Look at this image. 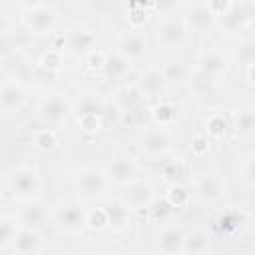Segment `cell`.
I'll use <instances>...</instances> for the list:
<instances>
[{
  "mask_svg": "<svg viewBox=\"0 0 255 255\" xmlns=\"http://www.w3.org/2000/svg\"><path fill=\"white\" fill-rule=\"evenodd\" d=\"M239 179L249 185V187H255V153L253 155H247L239 167Z\"/></svg>",
  "mask_w": 255,
  "mask_h": 255,
  "instance_id": "obj_40",
  "label": "cell"
},
{
  "mask_svg": "<svg viewBox=\"0 0 255 255\" xmlns=\"http://www.w3.org/2000/svg\"><path fill=\"white\" fill-rule=\"evenodd\" d=\"M197 72H201L203 76L211 78V80H221L227 74V58L221 50L217 48H207L203 52H199L197 60H195V68Z\"/></svg>",
  "mask_w": 255,
  "mask_h": 255,
  "instance_id": "obj_14",
  "label": "cell"
},
{
  "mask_svg": "<svg viewBox=\"0 0 255 255\" xmlns=\"http://www.w3.org/2000/svg\"><path fill=\"white\" fill-rule=\"evenodd\" d=\"M143 94L139 92V88L135 84L131 86H124L116 92V98H114V104L122 110V112H137L139 106L143 104Z\"/></svg>",
  "mask_w": 255,
  "mask_h": 255,
  "instance_id": "obj_26",
  "label": "cell"
},
{
  "mask_svg": "<svg viewBox=\"0 0 255 255\" xmlns=\"http://www.w3.org/2000/svg\"><path fill=\"white\" fill-rule=\"evenodd\" d=\"M161 70H163L165 82H167L169 86H177V84L187 82V78H189V74H191V70H189L183 62H179V60H169V62H165V64L161 66Z\"/></svg>",
  "mask_w": 255,
  "mask_h": 255,
  "instance_id": "obj_33",
  "label": "cell"
},
{
  "mask_svg": "<svg viewBox=\"0 0 255 255\" xmlns=\"http://www.w3.org/2000/svg\"><path fill=\"white\" fill-rule=\"evenodd\" d=\"M247 78H249V80H251V82L255 84V64L247 68Z\"/></svg>",
  "mask_w": 255,
  "mask_h": 255,
  "instance_id": "obj_48",
  "label": "cell"
},
{
  "mask_svg": "<svg viewBox=\"0 0 255 255\" xmlns=\"http://www.w3.org/2000/svg\"><path fill=\"white\" fill-rule=\"evenodd\" d=\"M183 22H185L187 30L189 32H195V34H209L213 28H217V16L205 4L191 6L185 12Z\"/></svg>",
  "mask_w": 255,
  "mask_h": 255,
  "instance_id": "obj_17",
  "label": "cell"
},
{
  "mask_svg": "<svg viewBox=\"0 0 255 255\" xmlns=\"http://www.w3.org/2000/svg\"><path fill=\"white\" fill-rule=\"evenodd\" d=\"M149 118L153 122V126L159 128H169L175 118H177V108L171 102H157L151 110H149Z\"/></svg>",
  "mask_w": 255,
  "mask_h": 255,
  "instance_id": "obj_30",
  "label": "cell"
},
{
  "mask_svg": "<svg viewBox=\"0 0 255 255\" xmlns=\"http://www.w3.org/2000/svg\"><path fill=\"white\" fill-rule=\"evenodd\" d=\"M110 185L112 183H110L106 171L100 167H84L74 177V189H76L78 197L88 199V201L104 197Z\"/></svg>",
  "mask_w": 255,
  "mask_h": 255,
  "instance_id": "obj_5",
  "label": "cell"
},
{
  "mask_svg": "<svg viewBox=\"0 0 255 255\" xmlns=\"http://www.w3.org/2000/svg\"><path fill=\"white\" fill-rule=\"evenodd\" d=\"M86 231H92V233L110 231V217H108L106 205L86 209Z\"/></svg>",
  "mask_w": 255,
  "mask_h": 255,
  "instance_id": "obj_32",
  "label": "cell"
},
{
  "mask_svg": "<svg viewBox=\"0 0 255 255\" xmlns=\"http://www.w3.org/2000/svg\"><path fill=\"white\" fill-rule=\"evenodd\" d=\"M245 223H247V213L245 211H241V209H225L213 219V229L217 231V235L231 237V235L239 233Z\"/></svg>",
  "mask_w": 255,
  "mask_h": 255,
  "instance_id": "obj_23",
  "label": "cell"
},
{
  "mask_svg": "<svg viewBox=\"0 0 255 255\" xmlns=\"http://www.w3.org/2000/svg\"><path fill=\"white\" fill-rule=\"evenodd\" d=\"M231 131L237 139L255 137V106L235 108L231 114Z\"/></svg>",
  "mask_w": 255,
  "mask_h": 255,
  "instance_id": "obj_20",
  "label": "cell"
},
{
  "mask_svg": "<svg viewBox=\"0 0 255 255\" xmlns=\"http://www.w3.org/2000/svg\"><path fill=\"white\" fill-rule=\"evenodd\" d=\"M171 143H173V139H171V133L167 131V128L153 126V128H147L139 135L137 149L145 159L159 161L161 157H165L171 151Z\"/></svg>",
  "mask_w": 255,
  "mask_h": 255,
  "instance_id": "obj_6",
  "label": "cell"
},
{
  "mask_svg": "<svg viewBox=\"0 0 255 255\" xmlns=\"http://www.w3.org/2000/svg\"><path fill=\"white\" fill-rule=\"evenodd\" d=\"M38 66H42V68H46L50 72H62V68H64V50H60V48H48L40 56Z\"/></svg>",
  "mask_w": 255,
  "mask_h": 255,
  "instance_id": "obj_38",
  "label": "cell"
},
{
  "mask_svg": "<svg viewBox=\"0 0 255 255\" xmlns=\"http://www.w3.org/2000/svg\"><path fill=\"white\" fill-rule=\"evenodd\" d=\"M120 201L129 211H147L151 207V203L155 201V189L147 179L135 177L129 183L122 185Z\"/></svg>",
  "mask_w": 255,
  "mask_h": 255,
  "instance_id": "obj_7",
  "label": "cell"
},
{
  "mask_svg": "<svg viewBox=\"0 0 255 255\" xmlns=\"http://www.w3.org/2000/svg\"><path fill=\"white\" fill-rule=\"evenodd\" d=\"M106 110L108 104L98 92L82 94L78 104L74 106V116L78 122V128L86 135H94L100 131V128L106 124Z\"/></svg>",
  "mask_w": 255,
  "mask_h": 255,
  "instance_id": "obj_1",
  "label": "cell"
},
{
  "mask_svg": "<svg viewBox=\"0 0 255 255\" xmlns=\"http://www.w3.org/2000/svg\"><path fill=\"white\" fill-rule=\"evenodd\" d=\"M151 4H153V10H155L157 14L169 16V14H173V12L179 8L181 0H151Z\"/></svg>",
  "mask_w": 255,
  "mask_h": 255,
  "instance_id": "obj_43",
  "label": "cell"
},
{
  "mask_svg": "<svg viewBox=\"0 0 255 255\" xmlns=\"http://www.w3.org/2000/svg\"><path fill=\"white\" fill-rule=\"evenodd\" d=\"M253 16H255L253 2L239 0V2H233V4L229 6V10L223 12V14L217 18V28H221V30L227 32V34L241 32V30H245V28L251 24Z\"/></svg>",
  "mask_w": 255,
  "mask_h": 255,
  "instance_id": "obj_9",
  "label": "cell"
},
{
  "mask_svg": "<svg viewBox=\"0 0 255 255\" xmlns=\"http://www.w3.org/2000/svg\"><path fill=\"white\" fill-rule=\"evenodd\" d=\"M64 48L74 58H86L92 50H96V34L86 24H74L64 34Z\"/></svg>",
  "mask_w": 255,
  "mask_h": 255,
  "instance_id": "obj_10",
  "label": "cell"
},
{
  "mask_svg": "<svg viewBox=\"0 0 255 255\" xmlns=\"http://www.w3.org/2000/svg\"><path fill=\"white\" fill-rule=\"evenodd\" d=\"M52 223L66 235H82L86 231V209L76 199H62L54 205Z\"/></svg>",
  "mask_w": 255,
  "mask_h": 255,
  "instance_id": "obj_3",
  "label": "cell"
},
{
  "mask_svg": "<svg viewBox=\"0 0 255 255\" xmlns=\"http://www.w3.org/2000/svg\"><path fill=\"white\" fill-rule=\"evenodd\" d=\"M139 169H141V167H139L137 159L131 157V155H116V157H112V159L106 163V167H104V171H106L110 183L120 185V187L126 185V183H129L131 179L139 177Z\"/></svg>",
  "mask_w": 255,
  "mask_h": 255,
  "instance_id": "obj_11",
  "label": "cell"
},
{
  "mask_svg": "<svg viewBox=\"0 0 255 255\" xmlns=\"http://www.w3.org/2000/svg\"><path fill=\"white\" fill-rule=\"evenodd\" d=\"M16 217L22 227H36V229H42L48 223V219H52L48 209L42 203H38L36 199L22 201V205L16 209Z\"/></svg>",
  "mask_w": 255,
  "mask_h": 255,
  "instance_id": "obj_22",
  "label": "cell"
},
{
  "mask_svg": "<svg viewBox=\"0 0 255 255\" xmlns=\"http://www.w3.org/2000/svg\"><path fill=\"white\" fill-rule=\"evenodd\" d=\"M187 86H189V92L195 98H203V100L217 98V92H219L217 90V80H211V78L203 76L197 70H191V74L187 78Z\"/></svg>",
  "mask_w": 255,
  "mask_h": 255,
  "instance_id": "obj_25",
  "label": "cell"
},
{
  "mask_svg": "<svg viewBox=\"0 0 255 255\" xmlns=\"http://www.w3.org/2000/svg\"><path fill=\"white\" fill-rule=\"evenodd\" d=\"M233 60H235L237 66H241V68H245V70H247L249 66H253V64H255V40H243V42L235 48Z\"/></svg>",
  "mask_w": 255,
  "mask_h": 255,
  "instance_id": "obj_37",
  "label": "cell"
},
{
  "mask_svg": "<svg viewBox=\"0 0 255 255\" xmlns=\"http://www.w3.org/2000/svg\"><path fill=\"white\" fill-rule=\"evenodd\" d=\"M32 145L38 149V151H44V153H50L58 147V133L54 128H40L34 131L32 135Z\"/></svg>",
  "mask_w": 255,
  "mask_h": 255,
  "instance_id": "obj_34",
  "label": "cell"
},
{
  "mask_svg": "<svg viewBox=\"0 0 255 255\" xmlns=\"http://www.w3.org/2000/svg\"><path fill=\"white\" fill-rule=\"evenodd\" d=\"M128 20H129V24H131L133 28H139V26L145 22V10H143V6H133V8L129 10Z\"/></svg>",
  "mask_w": 255,
  "mask_h": 255,
  "instance_id": "obj_46",
  "label": "cell"
},
{
  "mask_svg": "<svg viewBox=\"0 0 255 255\" xmlns=\"http://www.w3.org/2000/svg\"><path fill=\"white\" fill-rule=\"evenodd\" d=\"M163 197H165L173 207L183 209V207L189 203L191 193H189V189H187L183 183L173 181V183H169V185H167V191H165V195H163Z\"/></svg>",
  "mask_w": 255,
  "mask_h": 255,
  "instance_id": "obj_35",
  "label": "cell"
},
{
  "mask_svg": "<svg viewBox=\"0 0 255 255\" xmlns=\"http://www.w3.org/2000/svg\"><path fill=\"white\" fill-rule=\"evenodd\" d=\"M149 213H151V217L153 219H157V221H167L171 215H175L179 209L177 207H173L165 197H161V199H157L155 197V201L151 203V207L147 209Z\"/></svg>",
  "mask_w": 255,
  "mask_h": 255,
  "instance_id": "obj_39",
  "label": "cell"
},
{
  "mask_svg": "<svg viewBox=\"0 0 255 255\" xmlns=\"http://www.w3.org/2000/svg\"><path fill=\"white\" fill-rule=\"evenodd\" d=\"M231 131V120H227L223 114L213 112L203 120V133L209 139H223L227 137V133Z\"/></svg>",
  "mask_w": 255,
  "mask_h": 255,
  "instance_id": "obj_28",
  "label": "cell"
},
{
  "mask_svg": "<svg viewBox=\"0 0 255 255\" xmlns=\"http://www.w3.org/2000/svg\"><path fill=\"white\" fill-rule=\"evenodd\" d=\"M44 251V235L40 229L36 227H20L12 247H10V253L14 255H34V253H40Z\"/></svg>",
  "mask_w": 255,
  "mask_h": 255,
  "instance_id": "obj_18",
  "label": "cell"
},
{
  "mask_svg": "<svg viewBox=\"0 0 255 255\" xmlns=\"http://www.w3.org/2000/svg\"><path fill=\"white\" fill-rule=\"evenodd\" d=\"M68 2H72V4H84V2H88V0H68Z\"/></svg>",
  "mask_w": 255,
  "mask_h": 255,
  "instance_id": "obj_49",
  "label": "cell"
},
{
  "mask_svg": "<svg viewBox=\"0 0 255 255\" xmlns=\"http://www.w3.org/2000/svg\"><path fill=\"white\" fill-rule=\"evenodd\" d=\"M135 86L139 88V92L143 94L145 100H155L165 92L167 82H165L163 70L159 66H147L139 72V76L135 80Z\"/></svg>",
  "mask_w": 255,
  "mask_h": 255,
  "instance_id": "obj_15",
  "label": "cell"
},
{
  "mask_svg": "<svg viewBox=\"0 0 255 255\" xmlns=\"http://www.w3.org/2000/svg\"><path fill=\"white\" fill-rule=\"evenodd\" d=\"M189 30L185 26L183 20H175V18H167L163 20L157 28H155V40L159 46L163 48H181L187 42Z\"/></svg>",
  "mask_w": 255,
  "mask_h": 255,
  "instance_id": "obj_13",
  "label": "cell"
},
{
  "mask_svg": "<svg viewBox=\"0 0 255 255\" xmlns=\"http://www.w3.org/2000/svg\"><path fill=\"white\" fill-rule=\"evenodd\" d=\"M56 24H58V14H56V10L50 4L34 8V10H26L24 16H22V26L34 38L52 36L54 30H56Z\"/></svg>",
  "mask_w": 255,
  "mask_h": 255,
  "instance_id": "obj_8",
  "label": "cell"
},
{
  "mask_svg": "<svg viewBox=\"0 0 255 255\" xmlns=\"http://www.w3.org/2000/svg\"><path fill=\"white\" fill-rule=\"evenodd\" d=\"M116 50L122 56H126L131 64H135V62L143 60L145 50H147V40H145L143 34H139L135 30H129V32H126V34L120 36V40L116 44Z\"/></svg>",
  "mask_w": 255,
  "mask_h": 255,
  "instance_id": "obj_19",
  "label": "cell"
},
{
  "mask_svg": "<svg viewBox=\"0 0 255 255\" xmlns=\"http://www.w3.org/2000/svg\"><path fill=\"white\" fill-rule=\"evenodd\" d=\"M16 4L26 12V10H34L40 6H48V0H16Z\"/></svg>",
  "mask_w": 255,
  "mask_h": 255,
  "instance_id": "obj_47",
  "label": "cell"
},
{
  "mask_svg": "<svg viewBox=\"0 0 255 255\" xmlns=\"http://www.w3.org/2000/svg\"><path fill=\"white\" fill-rule=\"evenodd\" d=\"M231 4H233V0H207V2H205V6H207L217 18H219L223 12H227Z\"/></svg>",
  "mask_w": 255,
  "mask_h": 255,
  "instance_id": "obj_45",
  "label": "cell"
},
{
  "mask_svg": "<svg viewBox=\"0 0 255 255\" xmlns=\"http://www.w3.org/2000/svg\"><path fill=\"white\" fill-rule=\"evenodd\" d=\"M247 2H253V0H247Z\"/></svg>",
  "mask_w": 255,
  "mask_h": 255,
  "instance_id": "obj_50",
  "label": "cell"
},
{
  "mask_svg": "<svg viewBox=\"0 0 255 255\" xmlns=\"http://www.w3.org/2000/svg\"><path fill=\"white\" fill-rule=\"evenodd\" d=\"M129 72H131V62L126 56H122L118 50L106 54V62H104V68H102V76L106 80L118 82V80L128 78Z\"/></svg>",
  "mask_w": 255,
  "mask_h": 255,
  "instance_id": "obj_24",
  "label": "cell"
},
{
  "mask_svg": "<svg viewBox=\"0 0 255 255\" xmlns=\"http://www.w3.org/2000/svg\"><path fill=\"white\" fill-rule=\"evenodd\" d=\"M193 191L203 203H217L227 193V183L219 173H201L193 181Z\"/></svg>",
  "mask_w": 255,
  "mask_h": 255,
  "instance_id": "obj_12",
  "label": "cell"
},
{
  "mask_svg": "<svg viewBox=\"0 0 255 255\" xmlns=\"http://www.w3.org/2000/svg\"><path fill=\"white\" fill-rule=\"evenodd\" d=\"M0 106L4 116H14L26 106V88L18 80H4L0 88Z\"/></svg>",
  "mask_w": 255,
  "mask_h": 255,
  "instance_id": "obj_16",
  "label": "cell"
},
{
  "mask_svg": "<svg viewBox=\"0 0 255 255\" xmlns=\"http://www.w3.org/2000/svg\"><path fill=\"white\" fill-rule=\"evenodd\" d=\"M60 78V72H50L42 66H34L32 70V84H42V86H52L56 84V80Z\"/></svg>",
  "mask_w": 255,
  "mask_h": 255,
  "instance_id": "obj_41",
  "label": "cell"
},
{
  "mask_svg": "<svg viewBox=\"0 0 255 255\" xmlns=\"http://www.w3.org/2000/svg\"><path fill=\"white\" fill-rule=\"evenodd\" d=\"M8 193L14 201H32L38 199L42 193V177L34 167L28 165H18L8 171L6 177Z\"/></svg>",
  "mask_w": 255,
  "mask_h": 255,
  "instance_id": "obj_2",
  "label": "cell"
},
{
  "mask_svg": "<svg viewBox=\"0 0 255 255\" xmlns=\"http://www.w3.org/2000/svg\"><path fill=\"white\" fill-rule=\"evenodd\" d=\"M106 54L108 52H102V50H92L84 60H86V68L90 70H100L104 68V62H106Z\"/></svg>",
  "mask_w": 255,
  "mask_h": 255,
  "instance_id": "obj_44",
  "label": "cell"
},
{
  "mask_svg": "<svg viewBox=\"0 0 255 255\" xmlns=\"http://www.w3.org/2000/svg\"><path fill=\"white\" fill-rule=\"evenodd\" d=\"M20 227L22 225H20L16 213H12V215L10 213H2V217H0V253L10 251Z\"/></svg>",
  "mask_w": 255,
  "mask_h": 255,
  "instance_id": "obj_29",
  "label": "cell"
},
{
  "mask_svg": "<svg viewBox=\"0 0 255 255\" xmlns=\"http://www.w3.org/2000/svg\"><path fill=\"white\" fill-rule=\"evenodd\" d=\"M183 237H185V231H183L179 225H175V223H165V225L159 229V233H157L155 251L165 253V255L181 253Z\"/></svg>",
  "mask_w": 255,
  "mask_h": 255,
  "instance_id": "obj_21",
  "label": "cell"
},
{
  "mask_svg": "<svg viewBox=\"0 0 255 255\" xmlns=\"http://www.w3.org/2000/svg\"><path fill=\"white\" fill-rule=\"evenodd\" d=\"M106 209H108L110 229H112V231L120 233V231H124V229L129 225V213H131V211H129L122 201H114V203L106 205Z\"/></svg>",
  "mask_w": 255,
  "mask_h": 255,
  "instance_id": "obj_31",
  "label": "cell"
},
{
  "mask_svg": "<svg viewBox=\"0 0 255 255\" xmlns=\"http://www.w3.org/2000/svg\"><path fill=\"white\" fill-rule=\"evenodd\" d=\"M209 147H211V139H209L205 133H197V135L191 139V143H189L191 153L197 155V157H203V155L209 151Z\"/></svg>",
  "mask_w": 255,
  "mask_h": 255,
  "instance_id": "obj_42",
  "label": "cell"
},
{
  "mask_svg": "<svg viewBox=\"0 0 255 255\" xmlns=\"http://www.w3.org/2000/svg\"><path fill=\"white\" fill-rule=\"evenodd\" d=\"M74 114V106L72 102L58 92L46 94L44 98H40V102L36 104V118L48 126V128H56L62 126L70 116Z\"/></svg>",
  "mask_w": 255,
  "mask_h": 255,
  "instance_id": "obj_4",
  "label": "cell"
},
{
  "mask_svg": "<svg viewBox=\"0 0 255 255\" xmlns=\"http://www.w3.org/2000/svg\"><path fill=\"white\" fill-rule=\"evenodd\" d=\"M211 249V235L203 229H191L183 237V247L181 253L187 255H197V253H207Z\"/></svg>",
  "mask_w": 255,
  "mask_h": 255,
  "instance_id": "obj_27",
  "label": "cell"
},
{
  "mask_svg": "<svg viewBox=\"0 0 255 255\" xmlns=\"http://www.w3.org/2000/svg\"><path fill=\"white\" fill-rule=\"evenodd\" d=\"M185 161L181 157H171V159H165L161 163V177L169 183L173 181H179L183 175H185Z\"/></svg>",
  "mask_w": 255,
  "mask_h": 255,
  "instance_id": "obj_36",
  "label": "cell"
}]
</instances>
